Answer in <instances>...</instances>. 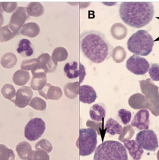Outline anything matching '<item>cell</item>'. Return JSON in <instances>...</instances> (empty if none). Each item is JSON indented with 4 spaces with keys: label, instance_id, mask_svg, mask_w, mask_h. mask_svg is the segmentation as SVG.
Here are the masks:
<instances>
[{
    "label": "cell",
    "instance_id": "8992f818",
    "mask_svg": "<svg viewBox=\"0 0 159 160\" xmlns=\"http://www.w3.org/2000/svg\"><path fill=\"white\" fill-rule=\"evenodd\" d=\"M136 142L147 151L155 152L159 147L157 134L152 130H143L137 133Z\"/></svg>",
    "mask_w": 159,
    "mask_h": 160
},
{
    "label": "cell",
    "instance_id": "7402d4cb",
    "mask_svg": "<svg viewBox=\"0 0 159 160\" xmlns=\"http://www.w3.org/2000/svg\"><path fill=\"white\" fill-rule=\"evenodd\" d=\"M16 151L18 156L22 160H27L28 156L32 151V148L30 144L26 142H22L16 147Z\"/></svg>",
    "mask_w": 159,
    "mask_h": 160
},
{
    "label": "cell",
    "instance_id": "5bb4252c",
    "mask_svg": "<svg viewBox=\"0 0 159 160\" xmlns=\"http://www.w3.org/2000/svg\"><path fill=\"white\" fill-rule=\"evenodd\" d=\"M122 142L124 143V146L127 149L129 155L133 160H140L141 159L144 151L142 148L136 141L124 139Z\"/></svg>",
    "mask_w": 159,
    "mask_h": 160
},
{
    "label": "cell",
    "instance_id": "f546056e",
    "mask_svg": "<svg viewBox=\"0 0 159 160\" xmlns=\"http://www.w3.org/2000/svg\"><path fill=\"white\" fill-rule=\"evenodd\" d=\"M29 106L34 109L38 111H44L47 108V103L45 101L39 97H36L30 101Z\"/></svg>",
    "mask_w": 159,
    "mask_h": 160
},
{
    "label": "cell",
    "instance_id": "d4e9b609",
    "mask_svg": "<svg viewBox=\"0 0 159 160\" xmlns=\"http://www.w3.org/2000/svg\"><path fill=\"white\" fill-rule=\"evenodd\" d=\"M17 62L16 55L12 53H6L1 59V64L5 69H11Z\"/></svg>",
    "mask_w": 159,
    "mask_h": 160
},
{
    "label": "cell",
    "instance_id": "e575fe53",
    "mask_svg": "<svg viewBox=\"0 0 159 160\" xmlns=\"http://www.w3.org/2000/svg\"><path fill=\"white\" fill-rule=\"evenodd\" d=\"M38 64L37 58H33L22 61L21 69L22 70H32Z\"/></svg>",
    "mask_w": 159,
    "mask_h": 160
},
{
    "label": "cell",
    "instance_id": "ba28073f",
    "mask_svg": "<svg viewBox=\"0 0 159 160\" xmlns=\"http://www.w3.org/2000/svg\"><path fill=\"white\" fill-rule=\"evenodd\" d=\"M126 68L134 74L143 75L148 72L150 64L144 58L133 55L127 60Z\"/></svg>",
    "mask_w": 159,
    "mask_h": 160
},
{
    "label": "cell",
    "instance_id": "44dd1931",
    "mask_svg": "<svg viewBox=\"0 0 159 160\" xmlns=\"http://www.w3.org/2000/svg\"><path fill=\"white\" fill-rule=\"evenodd\" d=\"M40 32V28L36 22H29L23 26L21 33L24 36L29 37H35L38 36Z\"/></svg>",
    "mask_w": 159,
    "mask_h": 160
},
{
    "label": "cell",
    "instance_id": "cb8c5ba5",
    "mask_svg": "<svg viewBox=\"0 0 159 160\" xmlns=\"http://www.w3.org/2000/svg\"><path fill=\"white\" fill-rule=\"evenodd\" d=\"M26 12L30 16L40 17L44 13V8L40 3L31 2L27 5Z\"/></svg>",
    "mask_w": 159,
    "mask_h": 160
},
{
    "label": "cell",
    "instance_id": "3957f363",
    "mask_svg": "<svg viewBox=\"0 0 159 160\" xmlns=\"http://www.w3.org/2000/svg\"><path fill=\"white\" fill-rule=\"evenodd\" d=\"M94 160H128L125 147L121 142L107 141L97 147Z\"/></svg>",
    "mask_w": 159,
    "mask_h": 160
},
{
    "label": "cell",
    "instance_id": "d6a6232c",
    "mask_svg": "<svg viewBox=\"0 0 159 160\" xmlns=\"http://www.w3.org/2000/svg\"><path fill=\"white\" fill-rule=\"evenodd\" d=\"M118 115L121 119V122L124 125L128 124L132 118L131 112L123 108L118 111Z\"/></svg>",
    "mask_w": 159,
    "mask_h": 160
},
{
    "label": "cell",
    "instance_id": "e0dca14e",
    "mask_svg": "<svg viewBox=\"0 0 159 160\" xmlns=\"http://www.w3.org/2000/svg\"><path fill=\"white\" fill-rule=\"evenodd\" d=\"M17 51V52L24 58L30 57L34 53L31 43L27 39H22L20 41Z\"/></svg>",
    "mask_w": 159,
    "mask_h": 160
},
{
    "label": "cell",
    "instance_id": "6da1fadb",
    "mask_svg": "<svg viewBox=\"0 0 159 160\" xmlns=\"http://www.w3.org/2000/svg\"><path fill=\"white\" fill-rule=\"evenodd\" d=\"M80 48L85 57L95 64H100L109 59L113 50L104 34L94 30L81 34Z\"/></svg>",
    "mask_w": 159,
    "mask_h": 160
},
{
    "label": "cell",
    "instance_id": "30bf717a",
    "mask_svg": "<svg viewBox=\"0 0 159 160\" xmlns=\"http://www.w3.org/2000/svg\"><path fill=\"white\" fill-rule=\"evenodd\" d=\"M64 72L66 77L70 79H74L77 78H80L81 83L85 78L86 72L84 66L80 64L76 61H73L72 63H67L64 67Z\"/></svg>",
    "mask_w": 159,
    "mask_h": 160
},
{
    "label": "cell",
    "instance_id": "277c9868",
    "mask_svg": "<svg viewBox=\"0 0 159 160\" xmlns=\"http://www.w3.org/2000/svg\"><path fill=\"white\" fill-rule=\"evenodd\" d=\"M154 46V39L145 30H139L133 33L127 41V48L135 55L146 56L152 52Z\"/></svg>",
    "mask_w": 159,
    "mask_h": 160
},
{
    "label": "cell",
    "instance_id": "d6986e66",
    "mask_svg": "<svg viewBox=\"0 0 159 160\" xmlns=\"http://www.w3.org/2000/svg\"><path fill=\"white\" fill-rule=\"evenodd\" d=\"M105 131L110 135H121L123 132V127L118 122L113 118H109L105 124Z\"/></svg>",
    "mask_w": 159,
    "mask_h": 160
},
{
    "label": "cell",
    "instance_id": "5b68a950",
    "mask_svg": "<svg viewBox=\"0 0 159 160\" xmlns=\"http://www.w3.org/2000/svg\"><path fill=\"white\" fill-rule=\"evenodd\" d=\"M97 143V132L95 130L91 128L80 129L79 138L76 144L81 156L91 155L96 149Z\"/></svg>",
    "mask_w": 159,
    "mask_h": 160
},
{
    "label": "cell",
    "instance_id": "836d02e7",
    "mask_svg": "<svg viewBox=\"0 0 159 160\" xmlns=\"http://www.w3.org/2000/svg\"><path fill=\"white\" fill-rule=\"evenodd\" d=\"M148 73L152 80L159 82V64H152L148 70Z\"/></svg>",
    "mask_w": 159,
    "mask_h": 160
},
{
    "label": "cell",
    "instance_id": "52a82bcc",
    "mask_svg": "<svg viewBox=\"0 0 159 160\" xmlns=\"http://www.w3.org/2000/svg\"><path fill=\"white\" fill-rule=\"evenodd\" d=\"M46 130V123L41 119H31L25 126L24 135L28 141H35L41 138Z\"/></svg>",
    "mask_w": 159,
    "mask_h": 160
},
{
    "label": "cell",
    "instance_id": "7a4b0ae2",
    "mask_svg": "<svg viewBox=\"0 0 159 160\" xmlns=\"http://www.w3.org/2000/svg\"><path fill=\"white\" fill-rule=\"evenodd\" d=\"M154 6L150 2H123L119 8V15L127 25L141 28L148 25L154 17Z\"/></svg>",
    "mask_w": 159,
    "mask_h": 160
},
{
    "label": "cell",
    "instance_id": "4316f807",
    "mask_svg": "<svg viewBox=\"0 0 159 160\" xmlns=\"http://www.w3.org/2000/svg\"><path fill=\"white\" fill-rule=\"evenodd\" d=\"M68 53L67 50L63 47L56 48L52 53V58L53 60L57 63L58 61L61 62L65 60L67 58Z\"/></svg>",
    "mask_w": 159,
    "mask_h": 160
},
{
    "label": "cell",
    "instance_id": "4dcf8cb0",
    "mask_svg": "<svg viewBox=\"0 0 159 160\" xmlns=\"http://www.w3.org/2000/svg\"><path fill=\"white\" fill-rule=\"evenodd\" d=\"M1 93L5 98L11 101L16 95V92L14 86L10 84H6L1 89Z\"/></svg>",
    "mask_w": 159,
    "mask_h": 160
},
{
    "label": "cell",
    "instance_id": "9a60e30c",
    "mask_svg": "<svg viewBox=\"0 0 159 160\" xmlns=\"http://www.w3.org/2000/svg\"><path fill=\"white\" fill-rule=\"evenodd\" d=\"M39 93L46 99L57 100L62 96V92L60 88L46 84L44 88L39 91Z\"/></svg>",
    "mask_w": 159,
    "mask_h": 160
},
{
    "label": "cell",
    "instance_id": "4fadbf2b",
    "mask_svg": "<svg viewBox=\"0 0 159 160\" xmlns=\"http://www.w3.org/2000/svg\"><path fill=\"white\" fill-rule=\"evenodd\" d=\"M80 101L86 104H91L95 101L97 94L95 89L90 86H80L79 89Z\"/></svg>",
    "mask_w": 159,
    "mask_h": 160
},
{
    "label": "cell",
    "instance_id": "9c48e42d",
    "mask_svg": "<svg viewBox=\"0 0 159 160\" xmlns=\"http://www.w3.org/2000/svg\"><path fill=\"white\" fill-rule=\"evenodd\" d=\"M26 8L23 7L17 8L12 15L9 22V28L15 33H17L27 19Z\"/></svg>",
    "mask_w": 159,
    "mask_h": 160
},
{
    "label": "cell",
    "instance_id": "1f68e13d",
    "mask_svg": "<svg viewBox=\"0 0 159 160\" xmlns=\"http://www.w3.org/2000/svg\"><path fill=\"white\" fill-rule=\"evenodd\" d=\"M27 160H50V158L47 153L37 150L30 152Z\"/></svg>",
    "mask_w": 159,
    "mask_h": 160
},
{
    "label": "cell",
    "instance_id": "603a6c76",
    "mask_svg": "<svg viewBox=\"0 0 159 160\" xmlns=\"http://www.w3.org/2000/svg\"><path fill=\"white\" fill-rule=\"evenodd\" d=\"M30 79L29 72L19 70L14 73L12 78L14 83L19 86H24Z\"/></svg>",
    "mask_w": 159,
    "mask_h": 160
},
{
    "label": "cell",
    "instance_id": "f1b7e54d",
    "mask_svg": "<svg viewBox=\"0 0 159 160\" xmlns=\"http://www.w3.org/2000/svg\"><path fill=\"white\" fill-rule=\"evenodd\" d=\"M35 148L38 151H41L49 153L53 150V146L50 141L46 139H42L36 143Z\"/></svg>",
    "mask_w": 159,
    "mask_h": 160
},
{
    "label": "cell",
    "instance_id": "484cf974",
    "mask_svg": "<svg viewBox=\"0 0 159 160\" xmlns=\"http://www.w3.org/2000/svg\"><path fill=\"white\" fill-rule=\"evenodd\" d=\"M17 33L11 31L8 25L0 27V42H4L10 41L16 36Z\"/></svg>",
    "mask_w": 159,
    "mask_h": 160
},
{
    "label": "cell",
    "instance_id": "83f0119b",
    "mask_svg": "<svg viewBox=\"0 0 159 160\" xmlns=\"http://www.w3.org/2000/svg\"><path fill=\"white\" fill-rule=\"evenodd\" d=\"M0 160H15V154L12 149L0 144Z\"/></svg>",
    "mask_w": 159,
    "mask_h": 160
},
{
    "label": "cell",
    "instance_id": "74e56055",
    "mask_svg": "<svg viewBox=\"0 0 159 160\" xmlns=\"http://www.w3.org/2000/svg\"><path fill=\"white\" fill-rule=\"evenodd\" d=\"M3 10H2V8H1V2H0V12L1 13H2V12Z\"/></svg>",
    "mask_w": 159,
    "mask_h": 160
},
{
    "label": "cell",
    "instance_id": "7c38bea8",
    "mask_svg": "<svg viewBox=\"0 0 159 160\" xmlns=\"http://www.w3.org/2000/svg\"><path fill=\"white\" fill-rule=\"evenodd\" d=\"M150 113L147 110L142 109L136 113L131 125L138 130H147L150 127Z\"/></svg>",
    "mask_w": 159,
    "mask_h": 160
},
{
    "label": "cell",
    "instance_id": "8d00e7d4",
    "mask_svg": "<svg viewBox=\"0 0 159 160\" xmlns=\"http://www.w3.org/2000/svg\"><path fill=\"white\" fill-rule=\"evenodd\" d=\"M3 23V17L2 13L0 12V27H1V25H2Z\"/></svg>",
    "mask_w": 159,
    "mask_h": 160
},
{
    "label": "cell",
    "instance_id": "2e32d148",
    "mask_svg": "<svg viewBox=\"0 0 159 160\" xmlns=\"http://www.w3.org/2000/svg\"><path fill=\"white\" fill-rule=\"evenodd\" d=\"M37 60L38 66L45 70L47 73L53 72L57 65V63L53 60L48 53L41 54Z\"/></svg>",
    "mask_w": 159,
    "mask_h": 160
},
{
    "label": "cell",
    "instance_id": "d590c367",
    "mask_svg": "<svg viewBox=\"0 0 159 160\" xmlns=\"http://www.w3.org/2000/svg\"><path fill=\"white\" fill-rule=\"evenodd\" d=\"M1 8L3 11L7 13H10L17 8V2H1Z\"/></svg>",
    "mask_w": 159,
    "mask_h": 160
},
{
    "label": "cell",
    "instance_id": "ffe728a7",
    "mask_svg": "<svg viewBox=\"0 0 159 160\" xmlns=\"http://www.w3.org/2000/svg\"><path fill=\"white\" fill-rule=\"evenodd\" d=\"M31 82V87L35 91H40L47 84V76L44 73H37L33 74Z\"/></svg>",
    "mask_w": 159,
    "mask_h": 160
},
{
    "label": "cell",
    "instance_id": "8fae6325",
    "mask_svg": "<svg viewBox=\"0 0 159 160\" xmlns=\"http://www.w3.org/2000/svg\"><path fill=\"white\" fill-rule=\"evenodd\" d=\"M33 95L31 89L27 86H24L17 90L15 99H12L11 101L17 108H25L29 104Z\"/></svg>",
    "mask_w": 159,
    "mask_h": 160
},
{
    "label": "cell",
    "instance_id": "ac0fdd59",
    "mask_svg": "<svg viewBox=\"0 0 159 160\" xmlns=\"http://www.w3.org/2000/svg\"><path fill=\"white\" fill-rule=\"evenodd\" d=\"M106 115L105 108L100 104H95L91 106L90 110L91 119L96 122L104 120Z\"/></svg>",
    "mask_w": 159,
    "mask_h": 160
}]
</instances>
